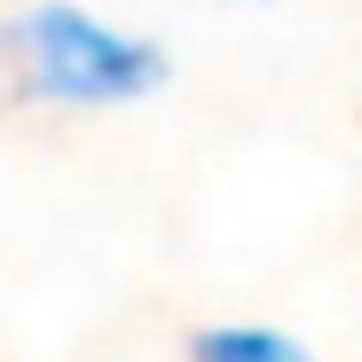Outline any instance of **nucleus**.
I'll list each match as a JSON object with an SVG mask.
<instances>
[{
    "mask_svg": "<svg viewBox=\"0 0 362 362\" xmlns=\"http://www.w3.org/2000/svg\"><path fill=\"white\" fill-rule=\"evenodd\" d=\"M197 362H308V354L291 339H276V331H205Z\"/></svg>",
    "mask_w": 362,
    "mask_h": 362,
    "instance_id": "2",
    "label": "nucleus"
},
{
    "mask_svg": "<svg viewBox=\"0 0 362 362\" xmlns=\"http://www.w3.org/2000/svg\"><path fill=\"white\" fill-rule=\"evenodd\" d=\"M0 47H8L16 79L32 95H55V103H127L165 71L158 47L110 32V24H95L79 8H32Z\"/></svg>",
    "mask_w": 362,
    "mask_h": 362,
    "instance_id": "1",
    "label": "nucleus"
}]
</instances>
